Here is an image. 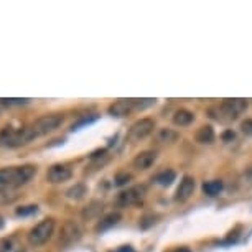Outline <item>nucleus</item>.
Listing matches in <instances>:
<instances>
[{
	"label": "nucleus",
	"instance_id": "obj_1",
	"mask_svg": "<svg viewBox=\"0 0 252 252\" xmlns=\"http://www.w3.org/2000/svg\"><path fill=\"white\" fill-rule=\"evenodd\" d=\"M35 175H37V167L35 165L0 168V193L27 185Z\"/></svg>",
	"mask_w": 252,
	"mask_h": 252
},
{
	"label": "nucleus",
	"instance_id": "obj_2",
	"mask_svg": "<svg viewBox=\"0 0 252 252\" xmlns=\"http://www.w3.org/2000/svg\"><path fill=\"white\" fill-rule=\"evenodd\" d=\"M38 138L37 132H35L33 125H25V127L14 129V127H3L0 130V145L8 147V149H17V147H23L33 140Z\"/></svg>",
	"mask_w": 252,
	"mask_h": 252
},
{
	"label": "nucleus",
	"instance_id": "obj_3",
	"mask_svg": "<svg viewBox=\"0 0 252 252\" xmlns=\"http://www.w3.org/2000/svg\"><path fill=\"white\" fill-rule=\"evenodd\" d=\"M53 233H55V219H51V218L43 219L35 226V228L30 229L28 242L35 247L43 246L45 242L50 241L51 236H53Z\"/></svg>",
	"mask_w": 252,
	"mask_h": 252
},
{
	"label": "nucleus",
	"instance_id": "obj_4",
	"mask_svg": "<svg viewBox=\"0 0 252 252\" xmlns=\"http://www.w3.org/2000/svg\"><path fill=\"white\" fill-rule=\"evenodd\" d=\"M147 194V188L143 185H136V186H130V188L120 191L116 198V203L117 206H132V205H137L140 203Z\"/></svg>",
	"mask_w": 252,
	"mask_h": 252
},
{
	"label": "nucleus",
	"instance_id": "obj_5",
	"mask_svg": "<svg viewBox=\"0 0 252 252\" xmlns=\"http://www.w3.org/2000/svg\"><path fill=\"white\" fill-rule=\"evenodd\" d=\"M61 124H63L61 114H50V116H43L40 119H37L32 125L35 132H37V136L41 137V136H46V134L55 132Z\"/></svg>",
	"mask_w": 252,
	"mask_h": 252
},
{
	"label": "nucleus",
	"instance_id": "obj_6",
	"mask_svg": "<svg viewBox=\"0 0 252 252\" xmlns=\"http://www.w3.org/2000/svg\"><path fill=\"white\" fill-rule=\"evenodd\" d=\"M247 109V101L246 99H224L218 107V111L223 116H226V120H234L237 119L242 112Z\"/></svg>",
	"mask_w": 252,
	"mask_h": 252
},
{
	"label": "nucleus",
	"instance_id": "obj_7",
	"mask_svg": "<svg viewBox=\"0 0 252 252\" xmlns=\"http://www.w3.org/2000/svg\"><path fill=\"white\" fill-rule=\"evenodd\" d=\"M155 129V120L143 117L138 119L137 122H134L129 129V138L130 140H142V138L149 137Z\"/></svg>",
	"mask_w": 252,
	"mask_h": 252
},
{
	"label": "nucleus",
	"instance_id": "obj_8",
	"mask_svg": "<svg viewBox=\"0 0 252 252\" xmlns=\"http://www.w3.org/2000/svg\"><path fill=\"white\" fill-rule=\"evenodd\" d=\"M71 176H73L71 168L63 163L51 165L46 172V180L50 181V183H63V181H68Z\"/></svg>",
	"mask_w": 252,
	"mask_h": 252
},
{
	"label": "nucleus",
	"instance_id": "obj_9",
	"mask_svg": "<svg viewBox=\"0 0 252 252\" xmlns=\"http://www.w3.org/2000/svg\"><path fill=\"white\" fill-rule=\"evenodd\" d=\"M81 239V228L75 221H66L61 228V234H59V242L64 246H71Z\"/></svg>",
	"mask_w": 252,
	"mask_h": 252
},
{
	"label": "nucleus",
	"instance_id": "obj_10",
	"mask_svg": "<svg viewBox=\"0 0 252 252\" xmlns=\"http://www.w3.org/2000/svg\"><path fill=\"white\" fill-rule=\"evenodd\" d=\"M194 180L191 176H183L181 178V181H180V186L176 188V193H175V201L178 203H183L186 201L191 194H193V191H194Z\"/></svg>",
	"mask_w": 252,
	"mask_h": 252
},
{
	"label": "nucleus",
	"instance_id": "obj_11",
	"mask_svg": "<svg viewBox=\"0 0 252 252\" xmlns=\"http://www.w3.org/2000/svg\"><path fill=\"white\" fill-rule=\"evenodd\" d=\"M155 162H157V152L145 150V152H140V154L134 158L132 165L136 170H149Z\"/></svg>",
	"mask_w": 252,
	"mask_h": 252
},
{
	"label": "nucleus",
	"instance_id": "obj_12",
	"mask_svg": "<svg viewBox=\"0 0 252 252\" xmlns=\"http://www.w3.org/2000/svg\"><path fill=\"white\" fill-rule=\"evenodd\" d=\"M132 107H134L132 99H129V101H125V99H119V101H116L109 107V114L114 116V117H124L132 111Z\"/></svg>",
	"mask_w": 252,
	"mask_h": 252
},
{
	"label": "nucleus",
	"instance_id": "obj_13",
	"mask_svg": "<svg viewBox=\"0 0 252 252\" xmlns=\"http://www.w3.org/2000/svg\"><path fill=\"white\" fill-rule=\"evenodd\" d=\"M120 221V214L119 213H109V214L102 216L101 219H99L97 226H96V233H104L107 231V229L114 228V226Z\"/></svg>",
	"mask_w": 252,
	"mask_h": 252
},
{
	"label": "nucleus",
	"instance_id": "obj_14",
	"mask_svg": "<svg viewBox=\"0 0 252 252\" xmlns=\"http://www.w3.org/2000/svg\"><path fill=\"white\" fill-rule=\"evenodd\" d=\"M194 120V114L188 109H180L173 114V124L178 125V127H186Z\"/></svg>",
	"mask_w": 252,
	"mask_h": 252
},
{
	"label": "nucleus",
	"instance_id": "obj_15",
	"mask_svg": "<svg viewBox=\"0 0 252 252\" xmlns=\"http://www.w3.org/2000/svg\"><path fill=\"white\" fill-rule=\"evenodd\" d=\"M178 137H180V134H178L176 130L170 129V127L160 129L157 132V136H155V138H157L158 143H173V142L178 140Z\"/></svg>",
	"mask_w": 252,
	"mask_h": 252
},
{
	"label": "nucleus",
	"instance_id": "obj_16",
	"mask_svg": "<svg viewBox=\"0 0 252 252\" xmlns=\"http://www.w3.org/2000/svg\"><path fill=\"white\" fill-rule=\"evenodd\" d=\"M194 137H196V142L199 143H213L214 142L216 134L211 125H203V127H199L196 130V136Z\"/></svg>",
	"mask_w": 252,
	"mask_h": 252
},
{
	"label": "nucleus",
	"instance_id": "obj_17",
	"mask_svg": "<svg viewBox=\"0 0 252 252\" xmlns=\"http://www.w3.org/2000/svg\"><path fill=\"white\" fill-rule=\"evenodd\" d=\"M176 178V173L173 170H163L160 172L158 175L154 176V181L160 186H170Z\"/></svg>",
	"mask_w": 252,
	"mask_h": 252
},
{
	"label": "nucleus",
	"instance_id": "obj_18",
	"mask_svg": "<svg viewBox=\"0 0 252 252\" xmlns=\"http://www.w3.org/2000/svg\"><path fill=\"white\" fill-rule=\"evenodd\" d=\"M86 194H88V188H86V185H82V183H76L75 186H71V188L66 191V196L69 199H75V201L82 199Z\"/></svg>",
	"mask_w": 252,
	"mask_h": 252
},
{
	"label": "nucleus",
	"instance_id": "obj_19",
	"mask_svg": "<svg viewBox=\"0 0 252 252\" xmlns=\"http://www.w3.org/2000/svg\"><path fill=\"white\" fill-rule=\"evenodd\" d=\"M203 191L208 194V196H216L223 191V181L221 180H211V181H206L203 185Z\"/></svg>",
	"mask_w": 252,
	"mask_h": 252
},
{
	"label": "nucleus",
	"instance_id": "obj_20",
	"mask_svg": "<svg viewBox=\"0 0 252 252\" xmlns=\"http://www.w3.org/2000/svg\"><path fill=\"white\" fill-rule=\"evenodd\" d=\"M101 211H102V203L93 201L88 206V210H84V213H82V218H84V219H93L97 214H101Z\"/></svg>",
	"mask_w": 252,
	"mask_h": 252
},
{
	"label": "nucleus",
	"instance_id": "obj_21",
	"mask_svg": "<svg viewBox=\"0 0 252 252\" xmlns=\"http://www.w3.org/2000/svg\"><path fill=\"white\" fill-rule=\"evenodd\" d=\"M38 211V206L37 205H28V206H20L17 208L15 214L17 216H30V214H35Z\"/></svg>",
	"mask_w": 252,
	"mask_h": 252
},
{
	"label": "nucleus",
	"instance_id": "obj_22",
	"mask_svg": "<svg viewBox=\"0 0 252 252\" xmlns=\"http://www.w3.org/2000/svg\"><path fill=\"white\" fill-rule=\"evenodd\" d=\"M96 119H97V116L84 117V119H81V120H79V122H78V124H75V125H73V127H71V130H78V129H79V127H82V125H86V124H88V125H89V124H93Z\"/></svg>",
	"mask_w": 252,
	"mask_h": 252
},
{
	"label": "nucleus",
	"instance_id": "obj_23",
	"mask_svg": "<svg viewBox=\"0 0 252 252\" xmlns=\"http://www.w3.org/2000/svg\"><path fill=\"white\" fill-rule=\"evenodd\" d=\"M0 102L5 106H20V104L30 102V99H0Z\"/></svg>",
	"mask_w": 252,
	"mask_h": 252
},
{
	"label": "nucleus",
	"instance_id": "obj_24",
	"mask_svg": "<svg viewBox=\"0 0 252 252\" xmlns=\"http://www.w3.org/2000/svg\"><path fill=\"white\" fill-rule=\"evenodd\" d=\"M241 130L246 134V136H252V119H246V120H242V124H241Z\"/></svg>",
	"mask_w": 252,
	"mask_h": 252
},
{
	"label": "nucleus",
	"instance_id": "obj_25",
	"mask_svg": "<svg viewBox=\"0 0 252 252\" xmlns=\"http://www.w3.org/2000/svg\"><path fill=\"white\" fill-rule=\"evenodd\" d=\"M130 178H132V176H130L129 173H119V175L116 176V185L117 186H122V185L127 183Z\"/></svg>",
	"mask_w": 252,
	"mask_h": 252
},
{
	"label": "nucleus",
	"instance_id": "obj_26",
	"mask_svg": "<svg viewBox=\"0 0 252 252\" xmlns=\"http://www.w3.org/2000/svg\"><path fill=\"white\" fill-rule=\"evenodd\" d=\"M116 252H134V249L130 246H124V247H120V249L116 251Z\"/></svg>",
	"mask_w": 252,
	"mask_h": 252
},
{
	"label": "nucleus",
	"instance_id": "obj_27",
	"mask_svg": "<svg viewBox=\"0 0 252 252\" xmlns=\"http://www.w3.org/2000/svg\"><path fill=\"white\" fill-rule=\"evenodd\" d=\"M224 138H234V134L233 132H226L224 134Z\"/></svg>",
	"mask_w": 252,
	"mask_h": 252
},
{
	"label": "nucleus",
	"instance_id": "obj_28",
	"mask_svg": "<svg viewBox=\"0 0 252 252\" xmlns=\"http://www.w3.org/2000/svg\"><path fill=\"white\" fill-rule=\"evenodd\" d=\"M3 224H5V221H3V218H2V216H0V229L3 228Z\"/></svg>",
	"mask_w": 252,
	"mask_h": 252
},
{
	"label": "nucleus",
	"instance_id": "obj_29",
	"mask_svg": "<svg viewBox=\"0 0 252 252\" xmlns=\"http://www.w3.org/2000/svg\"><path fill=\"white\" fill-rule=\"evenodd\" d=\"M247 173H249V176H251V180H252V167L249 168V172H247Z\"/></svg>",
	"mask_w": 252,
	"mask_h": 252
}]
</instances>
